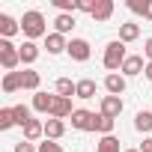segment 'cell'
<instances>
[{"instance_id":"83f0119b","label":"cell","mask_w":152,"mask_h":152,"mask_svg":"<svg viewBox=\"0 0 152 152\" xmlns=\"http://www.w3.org/2000/svg\"><path fill=\"white\" fill-rule=\"evenodd\" d=\"M146 6H149V0H128V9L134 15H146Z\"/></svg>"},{"instance_id":"603a6c76","label":"cell","mask_w":152,"mask_h":152,"mask_svg":"<svg viewBox=\"0 0 152 152\" xmlns=\"http://www.w3.org/2000/svg\"><path fill=\"white\" fill-rule=\"evenodd\" d=\"M96 152H125V149L119 146V140H116L113 134H107V137H102V140L96 143Z\"/></svg>"},{"instance_id":"d6986e66","label":"cell","mask_w":152,"mask_h":152,"mask_svg":"<svg viewBox=\"0 0 152 152\" xmlns=\"http://www.w3.org/2000/svg\"><path fill=\"white\" fill-rule=\"evenodd\" d=\"M72 27H75V15H57L54 18V33H60V36H66V33H72Z\"/></svg>"},{"instance_id":"ba28073f","label":"cell","mask_w":152,"mask_h":152,"mask_svg":"<svg viewBox=\"0 0 152 152\" xmlns=\"http://www.w3.org/2000/svg\"><path fill=\"white\" fill-rule=\"evenodd\" d=\"M45 51H48L51 57H57V54L69 51V42H66V36H60V33H48V36H45Z\"/></svg>"},{"instance_id":"d4e9b609","label":"cell","mask_w":152,"mask_h":152,"mask_svg":"<svg viewBox=\"0 0 152 152\" xmlns=\"http://www.w3.org/2000/svg\"><path fill=\"white\" fill-rule=\"evenodd\" d=\"M78 99H96V81L93 78L78 81Z\"/></svg>"},{"instance_id":"f546056e","label":"cell","mask_w":152,"mask_h":152,"mask_svg":"<svg viewBox=\"0 0 152 152\" xmlns=\"http://www.w3.org/2000/svg\"><path fill=\"white\" fill-rule=\"evenodd\" d=\"M12 152H39V146H33L30 140H24V137H21V140L15 143V149H12Z\"/></svg>"},{"instance_id":"ac0fdd59","label":"cell","mask_w":152,"mask_h":152,"mask_svg":"<svg viewBox=\"0 0 152 152\" xmlns=\"http://www.w3.org/2000/svg\"><path fill=\"white\" fill-rule=\"evenodd\" d=\"M18 90H21V72H6V75H3V93L12 96V93H18Z\"/></svg>"},{"instance_id":"8992f818","label":"cell","mask_w":152,"mask_h":152,"mask_svg":"<svg viewBox=\"0 0 152 152\" xmlns=\"http://www.w3.org/2000/svg\"><path fill=\"white\" fill-rule=\"evenodd\" d=\"M93 125H96V113H93V110L78 107V110L72 113V128H78V131H93Z\"/></svg>"},{"instance_id":"9c48e42d","label":"cell","mask_w":152,"mask_h":152,"mask_svg":"<svg viewBox=\"0 0 152 152\" xmlns=\"http://www.w3.org/2000/svg\"><path fill=\"white\" fill-rule=\"evenodd\" d=\"M110 15H113V0H96L93 21H96V24H104V21H110Z\"/></svg>"},{"instance_id":"5bb4252c","label":"cell","mask_w":152,"mask_h":152,"mask_svg":"<svg viewBox=\"0 0 152 152\" xmlns=\"http://www.w3.org/2000/svg\"><path fill=\"white\" fill-rule=\"evenodd\" d=\"M104 90H107V96H122L125 93V78H122L119 72L107 75V78H104Z\"/></svg>"},{"instance_id":"9a60e30c","label":"cell","mask_w":152,"mask_h":152,"mask_svg":"<svg viewBox=\"0 0 152 152\" xmlns=\"http://www.w3.org/2000/svg\"><path fill=\"white\" fill-rule=\"evenodd\" d=\"M18 51H21V66H33V63L39 60V45H36V42H27V39H24V45H21Z\"/></svg>"},{"instance_id":"e0dca14e","label":"cell","mask_w":152,"mask_h":152,"mask_svg":"<svg viewBox=\"0 0 152 152\" xmlns=\"http://www.w3.org/2000/svg\"><path fill=\"white\" fill-rule=\"evenodd\" d=\"M39 137H45V122H39V119H30V122L24 125V140L36 143Z\"/></svg>"},{"instance_id":"4fadbf2b","label":"cell","mask_w":152,"mask_h":152,"mask_svg":"<svg viewBox=\"0 0 152 152\" xmlns=\"http://www.w3.org/2000/svg\"><path fill=\"white\" fill-rule=\"evenodd\" d=\"M63 134H66V122L48 116V119H45V140H60Z\"/></svg>"},{"instance_id":"52a82bcc","label":"cell","mask_w":152,"mask_h":152,"mask_svg":"<svg viewBox=\"0 0 152 152\" xmlns=\"http://www.w3.org/2000/svg\"><path fill=\"white\" fill-rule=\"evenodd\" d=\"M143 72H146V63H143V57H137V54H128V60H125L122 69H119L122 78H134V75H143Z\"/></svg>"},{"instance_id":"44dd1931","label":"cell","mask_w":152,"mask_h":152,"mask_svg":"<svg viewBox=\"0 0 152 152\" xmlns=\"http://www.w3.org/2000/svg\"><path fill=\"white\" fill-rule=\"evenodd\" d=\"M134 128H137L140 134H149V131H152V110H137V116H134Z\"/></svg>"},{"instance_id":"5b68a950","label":"cell","mask_w":152,"mask_h":152,"mask_svg":"<svg viewBox=\"0 0 152 152\" xmlns=\"http://www.w3.org/2000/svg\"><path fill=\"white\" fill-rule=\"evenodd\" d=\"M122 96H104L102 99V104H99V113L102 116H110V119H116L119 113H122Z\"/></svg>"},{"instance_id":"f1b7e54d","label":"cell","mask_w":152,"mask_h":152,"mask_svg":"<svg viewBox=\"0 0 152 152\" xmlns=\"http://www.w3.org/2000/svg\"><path fill=\"white\" fill-rule=\"evenodd\" d=\"M39 152H66V149H63L57 140H42V143H39Z\"/></svg>"},{"instance_id":"2e32d148","label":"cell","mask_w":152,"mask_h":152,"mask_svg":"<svg viewBox=\"0 0 152 152\" xmlns=\"http://www.w3.org/2000/svg\"><path fill=\"white\" fill-rule=\"evenodd\" d=\"M39 84H42V75H39V72H33V69H24V72H21V90L39 93Z\"/></svg>"},{"instance_id":"e575fe53","label":"cell","mask_w":152,"mask_h":152,"mask_svg":"<svg viewBox=\"0 0 152 152\" xmlns=\"http://www.w3.org/2000/svg\"><path fill=\"white\" fill-rule=\"evenodd\" d=\"M146 21H152V0H149V6H146V15H143Z\"/></svg>"},{"instance_id":"4316f807","label":"cell","mask_w":152,"mask_h":152,"mask_svg":"<svg viewBox=\"0 0 152 152\" xmlns=\"http://www.w3.org/2000/svg\"><path fill=\"white\" fill-rule=\"evenodd\" d=\"M15 125V113H12V107H3L0 110V131H9Z\"/></svg>"},{"instance_id":"7402d4cb","label":"cell","mask_w":152,"mask_h":152,"mask_svg":"<svg viewBox=\"0 0 152 152\" xmlns=\"http://www.w3.org/2000/svg\"><path fill=\"white\" fill-rule=\"evenodd\" d=\"M57 96H63V99H72V96H78V81L60 78V81H57Z\"/></svg>"},{"instance_id":"1f68e13d","label":"cell","mask_w":152,"mask_h":152,"mask_svg":"<svg viewBox=\"0 0 152 152\" xmlns=\"http://www.w3.org/2000/svg\"><path fill=\"white\" fill-rule=\"evenodd\" d=\"M143 57H146V63H152V36L143 42Z\"/></svg>"},{"instance_id":"4dcf8cb0","label":"cell","mask_w":152,"mask_h":152,"mask_svg":"<svg viewBox=\"0 0 152 152\" xmlns=\"http://www.w3.org/2000/svg\"><path fill=\"white\" fill-rule=\"evenodd\" d=\"M93 6H96V0H78V12H87V15H93Z\"/></svg>"},{"instance_id":"7a4b0ae2","label":"cell","mask_w":152,"mask_h":152,"mask_svg":"<svg viewBox=\"0 0 152 152\" xmlns=\"http://www.w3.org/2000/svg\"><path fill=\"white\" fill-rule=\"evenodd\" d=\"M125 60H128V54H125V42H119V39L107 42V48H104V57H102L104 69L113 75V72H119V69H122V63H125Z\"/></svg>"},{"instance_id":"6da1fadb","label":"cell","mask_w":152,"mask_h":152,"mask_svg":"<svg viewBox=\"0 0 152 152\" xmlns=\"http://www.w3.org/2000/svg\"><path fill=\"white\" fill-rule=\"evenodd\" d=\"M21 33L27 42H36L42 36H48V24H45V15L39 9H27L24 18H21Z\"/></svg>"},{"instance_id":"d6a6232c","label":"cell","mask_w":152,"mask_h":152,"mask_svg":"<svg viewBox=\"0 0 152 152\" xmlns=\"http://www.w3.org/2000/svg\"><path fill=\"white\" fill-rule=\"evenodd\" d=\"M140 152H152V137H146V140L140 143Z\"/></svg>"},{"instance_id":"3957f363","label":"cell","mask_w":152,"mask_h":152,"mask_svg":"<svg viewBox=\"0 0 152 152\" xmlns=\"http://www.w3.org/2000/svg\"><path fill=\"white\" fill-rule=\"evenodd\" d=\"M0 66H3V72H15L21 66V51L9 39H0Z\"/></svg>"},{"instance_id":"7c38bea8","label":"cell","mask_w":152,"mask_h":152,"mask_svg":"<svg viewBox=\"0 0 152 152\" xmlns=\"http://www.w3.org/2000/svg\"><path fill=\"white\" fill-rule=\"evenodd\" d=\"M75 110H78V107H72V99L57 96V104H54L51 116H54V119H72V113H75Z\"/></svg>"},{"instance_id":"8fae6325","label":"cell","mask_w":152,"mask_h":152,"mask_svg":"<svg viewBox=\"0 0 152 152\" xmlns=\"http://www.w3.org/2000/svg\"><path fill=\"white\" fill-rule=\"evenodd\" d=\"M15 33H21V21H15L12 15H0V39H12Z\"/></svg>"},{"instance_id":"277c9868","label":"cell","mask_w":152,"mask_h":152,"mask_svg":"<svg viewBox=\"0 0 152 152\" xmlns=\"http://www.w3.org/2000/svg\"><path fill=\"white\" fill-rule=\"evenodd\" d=\"M66 54H69L75 63H87V60L93 57V48H90V42H87V39H72Z\"/></svg>"},{"instance_id":"cb8c5ba5","label":"cell","mask_w":152,"mask_h":152,"mask_svg":"<svg viewBox=\"0 0 152 152\" xmlns=\"http://www.w3.org/2000/svg\"><path fill=\"white\" fill-rule=\"evenodd\" d=\"M134 39H140V27L137 24H119V42H134Z\"/></svg>"},{"instance_id":"30bf717a","label":"cell","mask_w":152,"mask_h":152,"mask_svg":"<svg viewBox=\"0 0 152 152\" xmlns=\"http://www.w3.org/2000/svg\"><path fill=\"white\" fill-rule=\"evenodd\" d=\"M54 104H57V96H48V93H42V90L33 96V110H39V113H48V116H51Z\"/></svg>"},{"instance_id":"836d02e7","label":"cell","mask_w":152,"mask_h":152,"mask_svg":"<svg viewBox=\"0 0 152 152\" xmlns=\"http://www.w3.org/2000/svg\"><path fill=\"white\" fill-rule=\"evenodd\" d=\"M143 75H146V81H152V63H146V72Z\"/></svg>"},{"instance_id":"484cf974","label":"cell","mask_w":152,"mask_h":152,"mask_svg":"<svg viewBox=\"0 0 152 152\" xmlns=\"http://www.w3.org/2000/svg\"><path fill=\"white\" fill-rule=\"evenodd\" d=\"M12 113H15V125H21V128H24V125H27V122L33 119V116H30V107H27V104H12Z\"/></svg>"},{"instance_id":"ffe728a7","label":"cell","mask_w":152,"mask_h":152,"mask_svg":"<svg viewBox=\"0 0 152 152\" xmlns=\"http://www.w3.org/2000/svg\"><path fill=\"white\" fill-rule=\"evenodd\" d=\"M113 125H116V119H110V116H102V113H96V125H93V131H99L102 137H107V134H113Z\"/></svg>"},{"instance_id":"d590c367","label":"cell","mask_w":152,"mask_h":152,"mask_svg":"<svg viewBox=\"0 0 152 152\" xmlns=\"http://www.w3.org/2000/svg\"><path fill=\"white\" fill-rule=\"evenodd\" d=\"M125 152H140V149H125Z\"/></svg>"}]
</instances>
